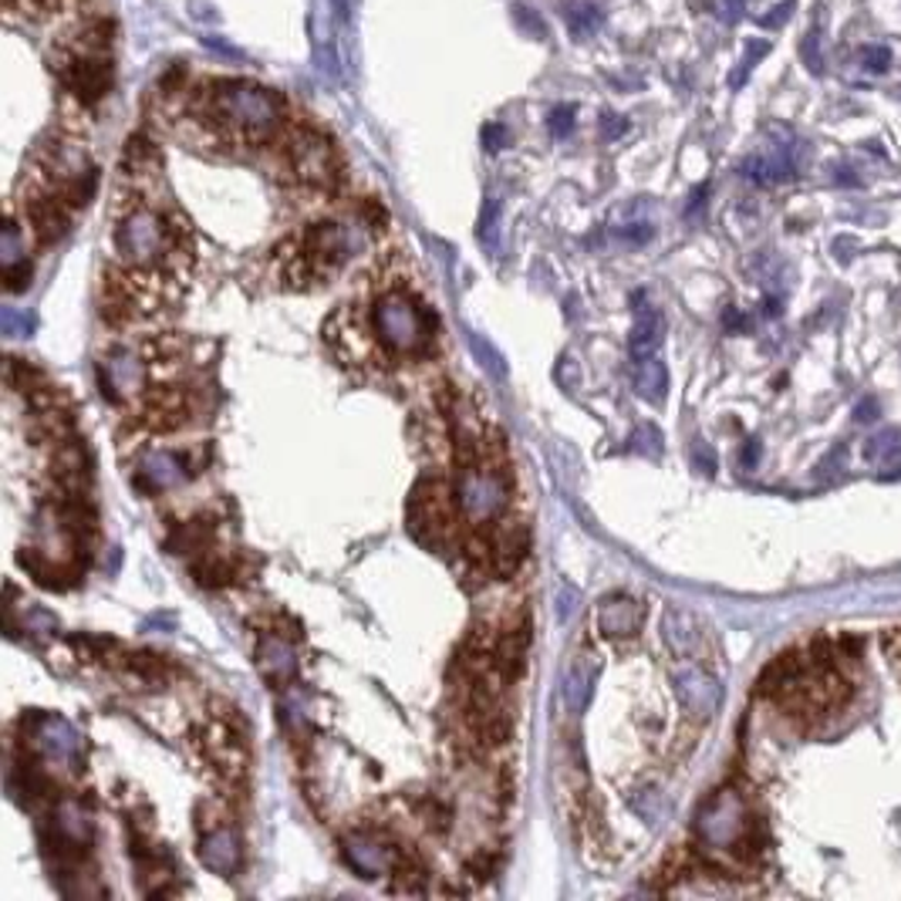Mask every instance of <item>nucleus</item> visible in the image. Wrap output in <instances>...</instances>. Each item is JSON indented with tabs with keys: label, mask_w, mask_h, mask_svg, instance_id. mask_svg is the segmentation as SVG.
Listing matches in <instances>:
<instances>
[{
	"label": "nucleus",
	"mask_w": 901,
	"mask_h": 901,
	"mask_svg": "<svg viewBox=\"0 0 901 901\" xmlns=\"http://www.w3.org/2000/svg\"><path fill=\"white\" fill-rule=\"evenodd\" d=\"M632 449H639V453H648L652 459L655 456H662V433L658 429H639V433L632 436Z\"/></svg>",
	"instance_id": "obj_28"
},
{
	"label": "nucleus",
	"mask_w": 901,
	"mask_h": 901,
	"mask_svg": "<svg viewBox=\"0 0 901 901\" xmlns=\"http://www.w3.org/2000/svg\"><path fill=\"white\" fill-rule=\"evenodd\" d=\"M527 639H530V635H527V629H520V632H506V635H503L496 658H500V665H503V672H506V676L520 672V665H524V652H527Z\"/></svg>",
	"instance_id": "obj_22"
},
{
	"label": "nucleus",
	"mask_w": 901,
	"mask_h": 901,
	"mask_svg": "<svg viewBox=\"0 0 901 901\" xmlns=\"http://www.w3.org/2000/svg\"><path fill=\"white\" fill-rule=\"evenodd\" d=\"M791 14H794V0H783L780 8H773V11H770V14L763 17V27H776V24H783V21H787Z\"/></svg>",
	"instance_id": "obj_36"
},
{
	"label": "nucleus",
	"mask_w": 901,
	"mask_h": 901,
	"mask_svg": "<svg viewBox=\"0 0 901 901\" xmlns=\"http://www.w3.org/2000/svg\"><path fill=\"white\" fill-rule=\"evenodd\" d=\"M8 4L14 8V4H17V0H8ZM24 4H51V0H24Z\"/></svg>",
	"instance_id": "obj_39"
},
{
	"label": "nucleus",
	"mask_w": 901,
	"mask_h": 901,
	"mask_svg": "<svg viewBox=\"0 0 901 901\" xmlns=\"http://www.w3.org/2000/svg\"><path fill=\"white\" fill-rule=\"evenodd\" d=\"M145 416L155 429H173L186 422V402L179 391H155Z\"/></svg>",
	"instance_id": "obj_21"
},
{
	"label": "nucleus",
	"mask_w": 901,
	"mask_h": 901,
	"mask_svg": "<svg viewBox=\"0 0 901 901\" xmlns=\"http://www.w3.org/2000/svg\"><path fill=\"white\" fill-rule=\"evenodd\" d=\"M112 27L105 21H92L58 37L51 48V65L61 74L65 89L82 102L95 105L112 89Z\"/></svg>",
	"instance_id": "obj_2"
},
{
	"label": "nucleus",
	"mask_w": 901,
	"mask_h": 901,
	"mask_svg": "<svg viewBox=\"0 0 901 901\" xmlns=\"http://www.w3.org/2000/svg\"><path fill=\"white\" fill-rule=\"evenodd\" d=\"M0 325H4V335L17 338V335H27L34 328V318L31 315H21L14 307H4V315H0Z\"/></svg>",
	"instance_id": "obj_27"
},
{
	"label": "nucleus",
	"mask_w": 901,
	"mask_h": 901,
	"mask_svg": "<svg viewBox=\"0 0 901 901\" xmlns=\"http://www.w3.org/2000/svg\"><path fill=\"white\" fill-rule=\"evenodd\" d=\"M672 686H676V695L682 702L686 716L695 723H710L723 706V686L716 682V676L702 669V665L682 662L672 672Z\"/></svg>",
	"instance_id": "obj_7"
},
{
	"label": "nucleus",
	"mask_w": 901,
	"mask_h": 901,
	"mask_svg": "<svg viewBox=\"0 0 901 901\" xmlns=\"http://www.w3.org/2000/svg\"><path fill=\"white\" fill-rule=\"evenodd\" d=\"M344 861L359 871V878L375 881L391 871V865H396V851H391L385 841H378L375 834H351V838H344Z\"/></svg>",
	"instance_id": "obj_12"
},
{
	"label": "nucleus",
	"mask_w": 901,
	"mask_h": 901,
	"mask_svg": "<svg viewBox=\"0 0 901 901\" xmlns=\"http://www.w3.org/2000/svg\"><path fill=\"white\" fill-rule=\"evenodd\" d=\"M469 344H473V351H477V359H480V365H483V368H490L496 378H503V375H506L503 359L496 355V351H493L490 344H483V338H480V335H469Z\"/></svg>",
	"instance_id": "obj_25"
},
{
	"label": "nucleus",
	"mask_w": 901,
	"mask_h": 901,
	"mask_svg": "<svg viewBox=\"0 0 901 901\" xmlns=\"http://www.w3.org/2000/svg\"><path fill=\"white\" fill-rule=\"evenodd\" d=\"M186 480H189V463L173 449H149L136 466V487L142 493H166L183 487Z\"/></svg>",
	"instance_id": "obj_10"
},
{
	"label": "nucleus",
	"mask_w": 901,
	"mask_h": 901,
	"mask_svg": "<svg viewBox=\"0 0 901 901\" xmlns=\"http://www.w3.org/2000/svg\"><path fill=\"white\" fill-rule=\"evenodd\" d=\"M632 807L648 820V824H655V817L662 814V800H658L655 791H639V794H632Z\"/></svg>",
	"instance_id": "obj_29"
},
{
	"label": "nucleus",
	"mask_w": 901,
	"mask_h": 901,
	"mask_svg": "<svg viewBox=\"0 0 901 901\" xmlns=\"http://www.w3.org/2000/svg\"><path fill=\"white\" fill-rule=\"evenodd\" d=\"M192 112L213 132L250 145L267 142L284 122L281 95L254 82H241V78L200 85L192 95Z\"/></svg>",
	"instance_id": "obj_1"
},
{
	"label": "nucleus",
	"mask_w": 901,
	"mask_h": 901,
	"mask_svg": "<svg viewBox=\"0 0 901 901\" xmlns=\"http://www.w3.org/2000/svg\"><path fill=\"white\" fill-rule=\"evenodd\" d=\"M547 126H551V132H554L558 139H564V136L571 132V126H574V105H558V108L551 112V119H547Z\"/></svg>",
	"instance_id": "obj_31"
},
{
	"label": "nucleus",
	"mask_w": 901,
	"mask_h": 901,
	"mask_svg": "<svg viewBox=\"0 0 901 901\" xmlns=\"http://www.w3.org/2000/svg\"><path fill=\"white\" fill-rule=\"evenodd\" d=\"M605 126H608V136H611V139H615V136H621L624 129H629V126H624L621 119H615V115H605Z\"/></svg>",
	"instance_id": "obj_38"
},
{
	"label": "nucleus",
	"mask_w": 901,
	"mask_h": 901,
	"mask_svg": "<svg viewBox=\"0 0 901 901\" xmlns=\"http://www.w3.org/2000/svg\"><path fill=\"white\" fill-rule=\"evenodd\" d=\"M200 861H203L210 871H217L223 878H233V875H237V868H241V841H237V834H233L230 828H223V824H213L210 831H203V838H200Z\"/></svg>",
	"instance_id": "obj_15"
},
{
	"label": "nucleus",
	"mask_w": 901,
	"mask_h": 901,
	"mask_svg": "<svg viewBox=\"0 0 901 901\" xmlns=\"http://www.w3.org/2000/svg\"><path fill=\"white\" fill-rule=\"evenodd\" d=\"M577 601H581V595H577V587H571V584H561L558 587V618L561 621H567L574 611H577Z\"/></svg>",
	"instance_id": "obj_32"
},
{
	"label": "nucleus",
	"mask_w": 901,
	"mask_h": 901,
	"mask_svg": "<svg viewBox=\"0 0 901 901\" xmlns=\"http://www.w3.org/2000/svg\"><path fill=\"white\" fill-rule=\"evenodd\" d=\"M592 686H595V665L581 655V658L571 665V669H567L564 686H561V695H564L567 713L577 716V713L587 710V699H592Z\"/></svg>",
	"instance_id": "obj_19"
},
{
	"label": "nucleus",
	"mask_w": 901,
	"mask_h": 901,
	"mask_svg": "<svg viewBox=\"0 0 901 901\" xmlns=\"http://www.w3.org/2000/svg\"><path fill=\"white\" fill-rule=\"evenodd\" d=\"M753 834L757 820L753 810L739 791L723 787L716 791L695 814V838L710 851H733V854H753Z\"/></svg>",
	"instance_id": "obj_3"
},
{
	"label": "nucleus",
	"mask_w": 901,
	"mask_h": 901,
	"mask_svg": "<svg viewBox=\"0 0 901 901\" xmlns=\"http://www.w3.org/2000/svg\"><path fill=\"white\" fill-rule=\"evenodd\" d=\"M24 726L31 733L34 750L42 753L48 763L74 767L78 757H82V736H78V729L65 716H58V713H37Z\"/></svg>",
	"instance_id": "obj_8"
},
{
	"label": "nucleus",
	"mask_w": 901,
	"mask_h": 901,
	"mask_svg": "<svg viewBox=\"0 0 901 901\" xmlns=\"http://www.w3.org/2000/svg\"><path fill=\"white\" fill-rule=\"evenodd\" d=\"M375 331L382 344L388 351H399V355H412V351L425 348L429 341V325L422 307L402 291H391L375 304Z\"/></svg>",
	"instance_id": "obj_4"
},
{
	"label": "nucleus",
	"mask_w": 901,
	"mask_h": 901,
	"mask_svg": "<svg viewBox=\"0 0 901 901\" xmlns=\"http://www.w3.org/2000/svg\"><path fill=\"white\" fill-rule=\"evenodd\" d=\"M55 838L65 851H85L92 841V817L74 797H61L55 807Z\"/></svg>",
	"instance_id": "obj_17"
},
{
	"label": "nucleus",
	"mask_w": 901,
	"mask_h": 901,
	"mask_svg": "<svg viewBox=\"0 0 901 901\" xmlns=\"http://www.w3.org/2000/svg\"><path fill=\"white\" fill-rule=\"evenodd\" d=\"M598 24H601V14H598L595 8H574V11H571V27H574V34H592V31H598Z\"/></svg>",
	"instance_id": "obj_30"
},
{
	"label": "nucleus",
	"mask_w": 901,
	"mask_h": 901,
	"mask_svg": "<svg viewBox=\"0 0 901 901\" xmlns=\"http://www.w3.org/2000/svg\"><path fill=\"white\" fill-rule=\"evenodd\" d=\"M257 665L270 682L291 686L294 676H297V652L281 635H264L260 645H257Z\"/></svg>",
	"instance_id": "obj_18"
},
{
	"label": "nucleus",
	"mask_w": 901,
	"mask_h": 901,
	"mask_svg": "<svg viewBox=\"0 0 901 901\" xmlns=\"http://www.w3.org/2000/svg\"><path fill=\"white\" fill-rule=\"evenodd\" d=\"M763 55H767V45H763V42H753V45H750V58L742 61V68L733 74V85H742V78H747V71L753 68V61H760Z\"/></svg>",
	"instance_id": "obj_34"
},
{
	"label": "nucleus",
	"mask_w": 901,
	"mask_h": 901,
	"mask_svg": "<svg viewBox=\"0 0 901 901\" xmlns=\"http://www.w3.org/2000/svg\"><path fill=\"white\" fill-rule=\"evenodd\" d=\"M645 608L629 595H608L598 605V629L608 639H629L642 629Z\"/></svg>",
	"instance_id": "obj_14"
},
{
	"label": "nucleus",
	"mask_w": 901,
	"mask_h": 901,
	"mask_svg": "<svg viewBox=\"0 0 901 901\" xmlns=\"http://www.w3.org/2000/svg\"><path fill=\"white\" fill-rule=\"evenodd\" d=\"M500 223V203L496 200H490L487 207H483V220H480V241L487 244V247H496V226Z\"/></svg>",
	"instance_id": "obj_26"
},
{
	"label": "nucleus",
	"mask_w": 901,
	"mask_h": 901,
	"mask_svg": "<svg viewBox=\"0 0 901 901\" xmlns=\"http://www.w3.org/2000/svg\"><path fill=\"white\" fill-rule=\"evenodd\" d=\"M169 247V223L163 213H155L149 207L129 210L119 226H115V250L132 267H149L155 260H163Z\"/></svg>",
	"instance_id": "obj_5"
},
{
	"label": "nucleus",
	"mask_w": 901,
	"mask_h": 901,
	"mask_svg": "<svg viewBox=\"0 0 901 901\" xmlns=\"http://www.w3.org/2000/svg\"><path fill=\"white\" fill-rule=\"evenodd\" d=\"M888 65H891V51L888 48H865V68L885 71Z\"/></svg>",
	"instance_id": "obj_35"
},
{
	"label": "nucleus",
	"mask_w": 901,
	"mask_h": 901,
	"mask_svg": "<svg viewBox=\"0 0 901 901\" xmlns=\"http://www.w3.org/2000/svg\"><path fill=\"white\" fill-rule=\"evenodd\" d=\"M456 503L469 524H487L506 511V503H511V487H506V480L500 473H493V469L469 466L459 477Z\"/></svg>",
	"instance_id": "obj_6"
},
{
	"label": "nucleus",
	"mask_w": 901,
	"mask_h": 901,
	"mask_svg": "<svg viewBox=\"0 0 901 901\" xmlns=\"http://www.w3.org/2000/svg\"><path fill=\"white\" fill-rule=\"evenodd\" d=\"M524 554H527V530L506 534V537L500 540V551H496L500 574H511V571H517V564L524 561Z\"/></svg>",
	"instance_id": "obj_23"
},
{
	"label": "nucleus",
	"mask_w": 901,
	"mask_h": 901,
	"mask_svg": "<svg viewBox=\"0 0 901 901\" xmlns=\"http://www.w3.org/2000/svg\"><path fill=\"white\" fill-rule=\"evenodd\" d=\"M0 264H4V270L27 264L24 247H21V230H17V223H14V220L4 226V244H0Z\"/></svg>",
	"instance_id": "obj_24"
},
{
	"label": "nucleus",
	"mask_w": 901,
	"mask_h": 901,
	"mask_svg": "<svg viewBox=\"0 0 901 901\" xmlns=\"http://www.w3.org/2000/svg\"><path fill=\"white\" fill-rule=\"evenodd\" d=\"M102 396L112 402H122L145 385V365L139 362L136 351H112V355L98 365Z\"/></svg>",
	"instance_id": "obj_11"
},
{
	"label": "nucleus",
	"mask_w": 901,
	"mask_h": 901,
	"mask_svg": "<svg viewBox=\"0 0 901 901\" xmlns=\"http://www.w3.org/2000/svg\"><path fill=\"white\" fill-rule=\"evenodd\" d=\"M483 142H487L490 149H500V145H503V129H500V126H487V129H483Z\"/></svg>",
	"instance_id": "obj_37"
},
{
	"label": "nucleus",
	"mask_w": 901,
	"mask_h": 901,
	"mask_svg": "<svg viewBox=\"0 0 901 901\" xmlns=\"http://www.w3.org/2000/svg\"><path fill=\"white\" fill-rule=\"evenodd\" d=\"M692 456H695V466L702 469V473H716V453H713L706 443H702V440L692 446Z\"/></svg>",
	"instance_id": "obj_33"
},
{
	"label": "nucleus",
	"mask_w": 901,
	"mask_h": 901,
	"mask_svg": "<svg viewBox=\"0 0 901 901\" xmlns=\"http://www.w3.org/2000/svg\"><path fill=\"white\" fill-rule=\"evenodd\" d=\"M288 155H291V166H294V173H297L301 183L331 186V179L338 176L335 149H331V142L321 132H311V129L294 132L291 142H288Z\"/></svg>",
	"instance_id": "obj_9"
},
{
	"label": "nucleus",
	"mask_w": 901,
	"mask_h": 901,
	"mask_svg": "<svg viewBox=\"0 0 901 901\" xmlns=\"http://www.w3.org/2000/svg\"><path fill=\"white\" fill-rule=\"evenodd\" d=\"M632 388L645 402H662L665 399V391H669V372H665L658 355L632 362Z\"/></svg>",
	"instance_id": "obj_20"
},
{
	"label": "nucleus",
	"mask_w": 901,
	"mask_h": 901,
	"mask_svg": "<svg viewBox=\"0 0 901 901\" xmlns=\"http://www.w3.org/2000/svg\"><path fill=\"white\" fill-rule=\"evenodd\" d=\"M662 639H665V645L672 648V655L682 658V662H695L702 655V648H706V632H702V624L689 611H679V608L665 611Z\"/></svg>",
	"instance_id": "obj_13"
},
{
	"label": "nucleus",
	"mask_w": 901,
	"mask_h": 901,
	"mask_svg": "<svg viewBox=\"0 0 901 901\" xmlns=\"http://www.w3.org/2000/svg\"><path fill=\"white\" fill-rule=\"evenodd\" d=\"M635 325L629 335V355L632 362L658 355L662 338H665V318L658 315V307H652L642 294H635Z\"/></svg>",
	"instance_id": "obj_16"
}]
</instances>
